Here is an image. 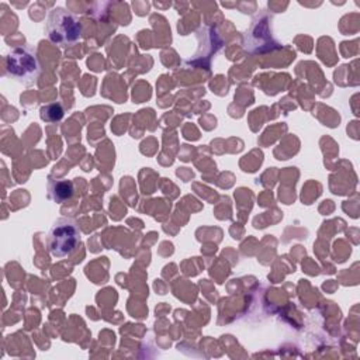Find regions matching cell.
<instances>
[{"label":"cell","instance_id":"6da1fadb","mask_svg":"<svg viewBox=\"0 0 360 360\" xmlns=\"http://www.w3.org/2000/svg\"><path fill=\"white\" fill-rule=\"evenodd\" d=\"M48 38L58 46H70L82 39L83 28L79 18L63 7H53L46 20Z\"/></svg>","mask_w":360,"mask_h":360},{"label":"cell","instance_id":"7a4b0ae2","mask_svg":"<svg viewBox=\"0 0 360 360\" xmlns=\"http://www.w3.org/2000/svg\"><path fill=\"white\" fill-rule=\"evenodd\" d=\"M6 75L25 86L34 84L41 73V65L37 53L30 46H15L4 56Z\"/></svg>","mask_w":360,"mask_h":360},{"label":"cell","instance_id":"3957f363","mask_svg":"<svg viewBox=\"0 0 360 360\" xmlns=\"http://www.w3.org/2000/svg\"><path fill=\"white\" fill-rule=\"evenodd\" d=\"M80 242V231L72 219H58L48 233V250L53 257L69 256Z\"/></svg>","mask_w":360,"mask_h":360},{"label":"cell","instance_id":"277c9868","mask_svg":"<svg viewBox=\"0 0 360 360\" xmlns=\"http://www.w3.org/2000/svg\"><path fill=\"white\" fill-rule=\"evenodd\" d=\"M52 198L58 202L69 200L73 195V184L69 180H58L51 187Z\"/></svg>","mask_w":360,"mask_h":360},{"label":"cell","instance_id":"5b68a950","mask_svg":"<svg viewBox=\"0 0 360 360\" xmlns=\"http://www.w3.org/2000/svg\"><path fill=\"white\" fill-rule=\"evenodd\" d=\"M39 117L45 122H56L60 121L63 117V107L60 103H52L42 105L39 110Z\"/></svg>","mask_w":360,"mask_h":360}]
</instances>
